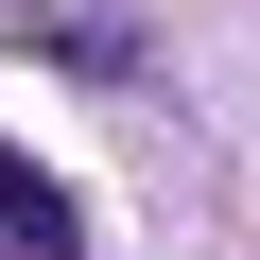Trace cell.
I'll list each match as a JSON object with an SVG mask.
<instances>
[{"mask_svg":"<svg viewBox=\"0 0 260 260\" xmlns=\"http://www.w3.org/2000/svg\"><path fill=\"white\" fill-rule=\"evenodd\" d=\"M0 260H87L70 191H52V174H18V156H0Z\"/></svg>","mask_w":260,"mask_h":260,"instance_id":"cell-1","label":"cell"}]
</instances>
